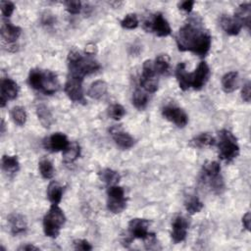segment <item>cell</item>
I'll list each match as a JSON object with an SVG mask.
<instances>
[{
  "mask_svg": "<svg viewBox=\"0 0 251 251\" xmlns=\"http://www.w3.org/2000/svg\"><path fill=\"white\" fill-rule=\"evenodd\" d=\"M69 144L70 143L67 137L61 133L53 134L44 142V147L46 148V150H49L51 152L64 151L69 146Z\"/></svg>",
  "mask_w": 251,
  "mask_h": 251,
  "instance_id": "obj_17",
  "label": "cell"
},
{
  "mask_svg": "<svg viewBox=\"0 0 251 251\" xmlns=\"http://www.w3.org/2000/svg\"><path fill=\"white\" fill-rule=\"evenodd\" d=\"M2 169L5 173L8 175H14L16 174L20 169V163L17 158V156H10V155H4L1 160Z\"/></svg>",
  "mask_w": 251,
  "mask_h": 251,
  "instance_id": "obj_29",
  "label": "cell"
},
{
  "mask_svg": "<svg viewBox=\"0 0 251 251\" xmlns=\"http://www.w3.org/2000/svg\"><path fill=\"white\" fill-rule=\"evenodd\" d=\"M107 90H108V86L104 81H96L91 84L88 91V95L92 99L99 100L106 95Z\"/></svg>",
  "mask_w": 251,
  "mask_h": 251,
  "instance_id": "obj_26",
  "label": "cell"
},
{
  "mask_svg": "<svg viewBox=\"0 0 251 251\" xmlns=\"http://www.w3.org/2000/svg\"><path fill=\"white\" fill-rule=\"evenodd\" d=\"M144 29L147 32L154 33L157 36L165 37L171 35L172 30L168 21L163 17L161 13H157L152 16L150 21L144 23Z\"/></svg>",
  "mask_w": 251,
  "mask_h": 251,
  "instance_id": "obj_10",
  "label": "cell"
},
{
  "mask_svg": "<svg viewBox=\"0 0 251 251\" xmlns=\"http://www.w3.org/2000/svg\"><path fill=\"white\" fill-rule=\"evenodd\" d=\"M184 207L188 213L193 215V214L199 213L202 210L203 203L197 196L190 195L185 197Z\"/></svg>",
  "mask_w": 251,
  "mask_h": 251,
  "instance_id": "obj_30",
  "label": "cell"
},
{
  "mask_svg": "<svg viewBox=\"0 0 251 251\" xmlns=\"http://www.w3.org/2000/svg\"><path fill=\"white\" fill-rule=\"evenodd\" d=\"M66 222V216L57 205H52L43 218V231L46 236L56 238Z\"/></svg>",
  "mask_w": 251,
  "mask_h": 251,
  "instance_id": "obj_6",
  "label": "cell"
},
{
  "mask_svg": "<svg viewBox=\"0 0 251 251\" xmlns=\"http://www.w3.org/2000/svg\"><path fill=\"white\" fill-rule=\"evenodd\" d=\"M200 182L215 195H221L224 192L225 182L221 176V166L218 162L210 161L203 165Z\"/></svg>",
  "mask_w": 251,
  "mask_h": 251,
  "instance_id": "obj_4",
  "label": "cell"
},
{
  "mask_svg": "<svg viewBox=\"0 0 251 251\" xmlns=\"http://www.w3.org/2000/svg\"><path fill=\"white\" fill-rule=\"evenodd\" d=\"M187 230H188L187 220L180 215L177 216L172 223V233H171L172 240L176 244L182 242L186 237Z\"/></svg>",
  "mask_w": 251,
  "mask_h": 251,
  "instance_id": "obj_15",
  "label": "cell"
},
{
  "mask_svg": "<svg viewBox=\"0 0 251 251\" xmlns=\"http://www.w3.org/2000/svg\"><path fill=\"white\" fill-rule=\"evenodd\" d=\"M64 5L66 7V10L73 15L79 14L83 9L82 2L78 1V0H69V1H65Z\"/></svg>",
  "mask_w": 251,
  "mask_h": 251,
  "instance_id": "obj_38",
  "label": "cell"
},
{
  "mask_svg": "<svg viewBox=\"0 0 251 251\" xmlns=\"http://www.w3.org/2000/svg\"><path fill=\"white\" fill-rule=\"evenodd\" d=\"M195 5V1H192V0H186V1H182L179 4V7L180 10L186 12V13H191L193 11Z\"/></svg>",
  "mask_w": 251,
  "mask_h": 251,
  "instance_id": "obj_44",
  "label": "cell"
},
{
  "mask_svg": "<svg viewBox=\"0 0 251 251\" xmlns=\"http://www.w3.org/2000/svg\"><path fill=\"white\" fill-rule=\"evenodd\" d=\"M95 50H96V47L94 44H89L87 47H86V53L87 55H93L95 53Z\"/></svg>",
  "mask_w": 251,
  "mask_h": 251,
  "instance_id": "obj_47",
  "label": "cell"
},
{
  "mask_svg": "<svg viewBox=\"0 0 251 251\" xmlns=\"http://www.w3.org/2000/svg\"><path fill=\"white\" fill-rule=\"evenodd\" d=\"M98 176H99L100 180L108 186L116 185L121 179V176L119 175V173L112 169H109V168H106V169H103L102 171H100L98 173Z\"/></svg>",
  "mask_w": 251,
  "mask_h": 251,
  "instance_id": "obj_28",
  "label": "cell"
},
{
  "mask_svg": "<svg viewBox=\"0 0 251 251\" xmlns=\"http://www.w3.org/2000/svg\"><path fill=\"white\" fill-rule=\"evenodd\" d=\"M176 41L179 51H191L205 57L211 48L212 37L202 22L197 17H194L179 29Z\"/></svg>",
  "mask_w": 251,
  "mask_h": 251,
  "instance_id": "obj_1",
  "label": "cell"
},
{
  "mask_svg": "<svg viewBox=\"0 0 251 251\" xmlns=\"http://www.w3.org/2000/svg\"><path fill=\"white\" fill-rule=\"evenodd\" d=\"M69 76L84 79L85 76L92 74L100 69L99 63L90 55L84 56L76 50H72L68 55Z\"/></svg>",
  "mask_w": 251,
  "mask_h": 251,
  "instance_id": "obj_2",
  "label": "cell"
},
{
  "mask_svg": "<svg viewBox=\"0 0 251 251\" xmlns=\"http://www.w3.org/2000/svg\"><path fill=\"white\" fill-rule=\"evenodd\" d=\"M74 248L76 250H83V251H89L92 249V246L90 243L86 239H77L73 242Z\"/></svg>",
  "mask_w": 251,
  "mask_h": 251,
  "instance_id": "obj_41",
  "label": "cell"
},
{
  "mask_svg": "<svg viewBox=\"0 0 251 251\" xmlns=\"http://www.w3.org/2000/svg\"><path fill=\"white\" fill-rule=\"evenodd\" d=\"M19 93V87L15 81L9 78H5L1 81L0 86V106L5 107L6 103L10 100H14Z\"/></svg>",
  "mask_w": 251,
  "mask_h": 251,
  "instance_id": "obj_13",
  "label": "cell"
},
{
  "mask_svg": "<svg viewBox=\"0 0 251 251\" xmlns=\"http://www.w3.org/2000/svg\"><path fill=\"white\" fill-rule=\"evenodd\" d=\"M210 76V69L206 62H200L198 67L192 74V88L200 90L207 83Z\"/></svg>",
  "mask_w": 251,
  "mask_h": 251,
  "instance_id": "obj_16",
  "label": "cell"
},
{
  "mask_svg": "<svg viewBox=\"0 0 251 251\" xmlns=\"http://www.w3.org/2000/svg\"><path fill=\"white\" fill-rule=\"evenodd\" d=\"M251 85L250 83H246L241 90V97L245 102H250L251 100Z\"/></svg>",
  "mask_w": 251,
  "mask_h": 251,
  "instance_id": "obj_43",
  "label": "cell"
},
{
  "mask_svg": "<svg viewBox=\"0 0 251 251\" xmlns=\"http://www.w3.org/2000/svg\"><path fill=\"white\" fill-rule=\"evenodd\" d=\"M176 78L179 87L181 90L185 91L192 88V74L187 73L184 63H179L176 68Z\"/></svg>",
  "mask_w": 251,
  "mask_h": 251,
  "instance_id": "obj_19",
  "label": "cell"
},
{
  "mask_svg": "<svg viewBox=\"0 0 251 251\" xmlns=\"http://www.w3.org/2000/svg\"><path fill=\"white\" fill-rule=\"evenodd\" d=\"M155 72L158 75H167L170 70V60L169 57L165 54L159 55L155 62H153Z\"/></svg>",
  "mask_w": 251,
  "mask_h": 251,
  "instance_id": "obj_31",
  "label": "cell"
},
{
  "mask_svg": "<svg viewBox=\"0 0 251 251\" xmlns=\"http://www.w3.org/2000/svg\"><path fill=\"white\" fill-rule=\"evenodd\" d=\"M11 117L14 123L18 126H24L27 122L26 110L21 106H16L11 110Z\"/></svg>",
  "mask_w": 251,
  "mask_h": 251,
  "instance_id": "obj_34",
  "label": "cell"
},
{
  "mask_svg": "<svg viewBox=\"0 0 251 251\" xmlns=\"http://www.w3.org/2000/svg\"><path fill=\"white\" fill-rule=\"evenodd\" d=\"M121 26L124 29L134 30L139 27V19L136 14H129L121 21Z\"/></svg>",
  "mask_w": 251,
  "mask_h": 251,
  "instance_id": "obj_36",
  "label": "cell"
},
{
  "mask_svg": "<svg viewBox=\"0 0 251 251\" xmlns=\"http://www.w3.org/2000/svg\"><path fill=\"white\" fill-rule=\"evenodd\" d=\"M55 22H56V18L50 12H45V13L42 14L41 23H42L43 26H45V27H52V26H54Z\"/></svg>",
  "mask_w": 251,
  "mask_h": 251,
  "instance_id": "obj_42",
  "label": "cell"
},
{
  "mask_svg": "<svg viewBox=\"0 0 251 251\" xmlns=\"http://www.w3.org/2000/svg\"><path fill=\"white\" fill-rule=\"evenodd\" d=\"M28 83L32 89L41 91L46 95H52L59 90L58 78L56 74L49 70H31Z\"/></svg>",
  "mask_w": 251,
  "mask_h": 251,
  "instance_id": "obj_3",
  "label": "cell"
},
{
  "mask_svg": "<svg viewBox=\"0 0 251 251\" xmlns=\"http://www.w3.org/2000/svg\"><path fill=\"white\" fill-rule=\"evenodd\" d=\"M0 7H1V12L4 18L9 19L15 10V5L10 1H1L0 2Z\"/></svg>",
  "mask_w": 251,
  "mask_h": 251,
  "instance_id": "obj_40",
  "label": "cell"
},
{
  "mask_svg": "<svg viewBox=\"0 0 251 251\" xmlns=\"http://www.w3.org/2000/svg\"><path fill=\"white\" fill-rule=\"evenodd\" d=\"M162 115L168 121L174 123L177 127L183 128L188 123V116L179 107L175 105H167L162 110Z\"/></svg>",
  "mask_w": 251,
  "mask_h": 251,
  "instance_id": "obj_11",
  "label": "cell"
},
{
  "mask_svg": "<svg viewBox=\"0 0 251 251\" xmlns=\"http://www.w3.org/2000/svg\"><path fill=\"white\" fill-rule=\"evenodd\" d=\"M156 72L154 68L153 62L150 60H146L143 66V75L141 80H153L156 79Z\"/></svg>",
  "mask_w": 251,
  "mask_h": 251,
  "instance_id": "obj_35",
  "label": "cell"
},
{
  "mask_svg": "<svg viewBox=\"0 0 251 251\" xmlns=\"http://www.w3.org/2000/svg\"><path fill=\"white\" fill-rule=\"evenodd\" d=\"M108 114H109L110 118H112L114 120H121L126 115V110L121 104L115 103L109 107Z\"/></svg>",
  "mask_w": 251,
  "mask_h": 251,
  "instance_id": "obj_37",
  "label": "cell"
},
{
  "mask_svg": "<svg viewBox=\"0 0 251 251\" xmlns=\"http://www.w3.org/2000/svg\"><path fill=\"white\" fill-rule=\"evenodd\" d=\"M109 133L117 146H119L121 149H130L135 145V139L130 134L124 132L120 127H117V126L112 127L109 130Z\"/></svg>",
  "mask_w": 251,
  "mask_h": 251,
  "instance_id": "obj_14",
  "label": "cell"
},
{
  "mask_svg": "<svg viewBox=\"0 0 251 251\" xmlns=\"http://www.w3.org/2000/svg\"><path fill=\"white\" fill-rule=\"evenodd\" d=\"M238 86V73L229 72L222 78V88L225 92L231 93L237 89Z\"/></svg>",
  "mask_w": 251,
  "mask_h": 251,
  "instance_id": "obj_23",
  "label": "cell"
},
{
  "mask_svg": "<svg viewBox=\"0 0 251 251\" xmlns=\"http://www.w3.org/2000/svg\"><path fill=\"white\" fill-rule=\"evenodd\" d=\"M5 133V124H4V120L1 121V134L4 135Z\"/></svg>",
  "mask_w": 251,
  "mask_h": 251,
  "instance_id": "obj_48",
  "label": "cell"
},
{
  "mask_svg": "<svg viewBox=\"0 0 251 251\" xmlns=\"http://www.w3.org/2000/svg\"><path fill=\"white\" fill-rule=\"evenodd\" d=\"M107 197V208L113 214H120L127 207V198L123 187L117 184L109 186Z\"/></svg>",
  "mask_w": 251,
  "mask_h": 251,
  "instance_id": "obj_7",
  "label": "cell"
},
{
  "mask_svg": "<svg viewBox=\"0 0 251 251\" xmlns=\"http://www.w3.org/2000/svg\"><path fill=\"white\" fill-rule=\"evenodd\" d=\"M220 25L226 34L230 36H237L242 28V25L234 17L229 15H223L221 17Z\"/></svg>",
  "mask_w": 251,
  "mask_h": 251,
  "instance_id": "obj_20",
  "label": "cell"
},
{
  "mask_svg": "<svg viewBox=\"0 0 251 251\" xmlns=\"http://www.w3.org/2000/svg\"><path fill=\"white\" fill-rule=\"evenodd\" d=\"M8 223L10 227V232L13 235H18L25 233L28 230V223L26 218L18 213L10 214L8 216Z\"/></svg>",
  "mask_w": 251,
  "mask_h": 251,
  "instance_id": "obj_18",
  "label": "cell"
},
{
  "mask_svg": "<svg viewBox=\"0 0 251 251\" xmlns=\"http://www.w3.org/2000/svg\"><path fill=\"white\" fill-rule=\"evenodd\" d=\"M38 169L41 177L46 179H50L54 176V167L50 160L43 158L38 163Z\"/></svg>",
  "mask_w": 251,
  "mask_h": 251,
  "instance_id": "obj_33",
  "label": "cell"
},
{
  "mask_svg": "<svg viewBox=\"0 0 251 251\" xmlns=\"http://www.w3.org/2000/svg\"><path fill=\"white\" fill-rule=\"evenodd\" d=\"M141 87L147 92L154 93L158 90V81L157 79L153 80H141Z\"/></svg>",
  "mask_w": 251,
  "mask_h": 251,
  "instance_id": "obj_39",
  "label": "cell"
},
{
  "mask_svg": "<svg viewBox=\"0 0 251 251\" xmlns=\"http://www.w3.org/2000/svg\"><path fill=\"white\" fill-rule=\"evenodd\" d=\"M219 156L226 162H232L239 154V145L236 138L229 130L219 132Z\"/></svg>",
  "mask_w": 251,
  "mask_h": 251,
  "instance_id": "obj_5",
  "label": "cell"
},
{
  "mask_svg": "<svg viewBox=\"0 0 251 251\" xmlns=\"http://www.w3.org/2000/svg\"><path fill=\"white\" fill-rule=\"evenodd\" d=\"M18 250H20V251H32V250H35V251H37V250H39V248L38 247H36V246H35V245H33L32 243H28V244H25V245H22V246H20L19 248H18Z\"/></svg>",
  "mask_w": 251,
  "mask_h": 251,
  "instance_id": "obj_46",
  "label": "cell"
},
{
  "mask_svg": "<svg viewBox=\"0 0 251 251\" xmlns=\"http://www.w3.org/2000/svg\"><path fill=\"white\" fill-rule=\"evenodd\" d=\"M36 115L40 124L45 129H49L51 127V125L53 124V116L45 104L40 103L36 106Z\"/></svg>",
  "mask_w": 251,
  "mask_h": 251,
  "instance_id": "obj_22",
  "label": "cell"
},
{
  "mask_svg": "<svg viewBox=\"0 0 251 251\" xmlns=\"http://www.w3.org/2000/svg\"><path fill=\"white\" fill-rule=\"evenodd\" d=\"M0 34H1V37L4 43L8 46L7 49L9 51H16L18 47V45L16 44V41L18 40V38L22 34L21 28L14 26L8 20H3Z\"/></svg>",
  "mask_w": 251,
  "mask_h": 251,
  "instance_id": "obj_9",
  "label": "cell"
},
{
  "mask_svg": "<svg viewBox=\"0 0 251 251\" xmlns=\"http://www.w3.org/2000/svg\"><path fill=\"white\" fill-rule=\"evenodd\" d=\"M63 192H64V190H63V187L58 182L51 181L47 188V197L49 201L53 205L59 204L60 201L62 200Z\"/></svg>",
  "mask_w": 251,
  "mask_h": 251,
  "instance_id": "obj_25",
  "label": "cell"
},
{
  "mask_svg": "<svg viewBox=\"0 0 251 251\" xmlns=\"http://www.w3.org/2000/svg\"><path fill=\"white\" fill-rule=\"evenodd\" d=\"M148 95L142 90H136L133 94V104L139 110H143L148 104Z\"/></svg>",
  "mask_w": 251,
  "mask_h": 251,
  "instance_id": "obj_32",
  "label": "cell"
},
{
  "mask_svg": "<svg viewBox=\"0 0 251 251\" xmlns=\"http://www.w3.org/2000/svg\"><path fill=\"white\" fill-rule=\"evenodd\" d=\"M150 222L146 219H141V218H135L132 219L129 222L128 226V231H129V235L135 239H146L151 233H149Z\"/></svg>",
  "mask_w": 251,
  "mask_h": 251,
  "instance_id": "obj_12",
  "label": "cell"
},
{
  "mask_svg": "<svg viewBox=\"0 0 251 251\" xmlns=\"http://www.w3.org/2000/svg\"><path fill=\"white\" fill-rule=\"evenodd\" d=\"M250 223H251V215H250V212H247L242 217V225L245 230L250 231Z\"/></svg>",
  "mask_w": 251,
  "mask_h": 251,
  "instance_id": "obj_45",
  "label": "cell"
},
{
  "mask_svg": "<svg viewBox=\"0 0 251 251\" xmlns=\"http://www.w3.org/2000/svg\"><path fill=\"white\" fill-rule=\"evenodd\" d=\"M215 143H216L215 139L207 133L200 134V135L195 137L190 142V145L195 148H203V147H207V146H213Z\"/></svg>",
  "mask_w": 251,
  "mask_h": 251,
  "instance_id": "obj_27",
  "label": "cell"
},
{
  "mask_svg": "<svg viewBox=\"0 0 251 251\" xmlns=\"http://www.w3.org/2000/svg\"><path fill=\"white\" fill-rule=\"evenodd\" d=\"M83 81L84 79L74 76H69L65 84L64 90L67 96L76 103L86 104V98L83 90Z\"/></svg>",
  "mask_w": 251,
  "mask_h": 251,
  "instance_id": "obj_8",
  "label": "cell"
},
{
  "mask_svg": "<svg viewBox=\"0 0 251 251\" xmlns=\"http://www.w3.org/2000/svg\"><path fill=\"white\" fill-rule=\"evenodd\" d=\"M81 155V146L78 143L74 142L63 151V162L65 164H73Z\"/></svg>",
  "mask_w": 251,
  "mask_h": 251,
  "instance_id": "obj_24",
  "label": "cell"
},
{
  "mask_svg": "<svg viewBox=\"0 0 251 251\" xmlns=\"http://www.w3.org/2000/svg\"><path fill=\"white\" fill-rule=\"evenodd\" d=\"M234 18L243 26H246L247 29H250L251 23V5L250 3L240 4L234 14Z\"/></svg>",
  "mask_w": 251,
  "mask_h": 251,
  "instance_id": "obj_21",
  "label": "cell"
}]
</instances>
